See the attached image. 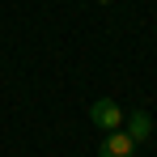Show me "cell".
<instances>
[{
	"label": "cell",
	"mask_w": 157,
	"mask_h": 157,
	"mask_svg": "<svg viewBox=\"0 0 157 157\" xmlns=\"http://www.w3.org/2000/svg\"><path fill=\"white\" fill-rule=\"evenodd\" d=\"M89 119H94V128L98 132H119L123 128V119H128V110L119 102H110V98H102V102L89 106Z\"/></svg>",
	"instance_id": "cell-1"
},
{
	"label": "cell",
	"mask_w": 157,
	"mask_h": 157,
	"mask_svg": "<svg viewBox=\"0 0 157 157\" xmlns=\"http://www.w3.org/2000/svg\"><path fill=\"white\" fill-rule=\"evenodd\" d=\"M136 153V140L128 132H102V144H98V157H132Z\"/></svg>",
	"instance_id": "cell-2"
},
{
	"label": "cell",
	"mask_w": 157,
	"mask_h": 157,
	"mask_svg": "<svg viewBox=\"0 0 157 157\" xmlns=\"http://www.w3.org/2000/svg\"><path fill=\"white\" fill-rule=\"evenodd\" d=\"M123 132H128L136 144H140V140H149V136H153V119H149V110H128Z\"/></svg>",
	"instance_id": "cell-3"
},
{
	"label": "cell",
	"mask_w": 157,
	"mask_h": 157,
	"mask_svg": "<svg viewBox=\"0 0 157 157\" xmlns=\"http://www.w3.org/2000/svg\"><path fill=\"white\" fill-rule=\"evenodd\" d=\"M98 4H110V0H98Z\"/></svg>",
	"instance_id": "cell-4"
}]
</instances>
